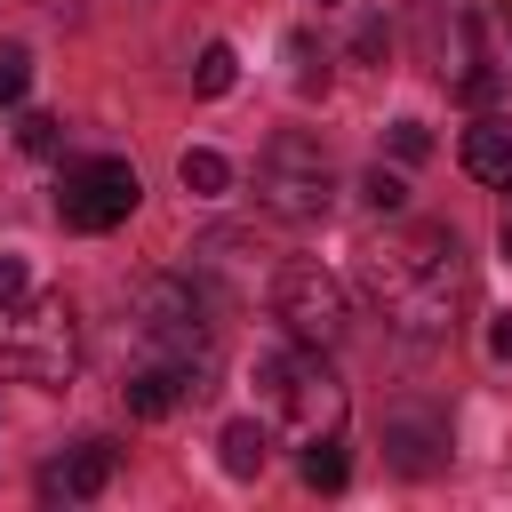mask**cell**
Wrapping results in <instances>:
<instances>
[{
    "label": "cell",
    "mask_w": 512,
    "mask_h": 512,
    "mask_svg": "<svg viewBox=\"0 0 512 512\" xmlns=\"http://www.w3.org/2000/svg\"><path fill=\"white\" fill-rule=\"evenodd\" d=\"M80 360V320L64 296L0 304V384H64Z\"/></svg>",
    "instance_id": "obj_4"
},
{
    "label": "cell",
    "mask_w": 512,
    "mask_h": 512,
    "mask_svg": "<svg viewBox=\"0 0 512 512\" xmlns=\"http://www.w3.org/2000/svg\"><path fill=\"white\" fill-rule=\"evenodd\" d=\"M136 200H144V184H136V168L112 160V152L72 160V168L56 176V216H64L72 232H112V224L136 216Z\"/></svg>",
    "instance_id": "obj_6"
},
{
    "label": "cell",
    "mask_w": 512,
    "mask_h": 512,
    "mask_svg": "<svg viewBox=\"0 0 512 512\" xmlns=\"http://www.w3.org/2000/svg\"><path fill=\"white\" fill-rule=\"evenodd\" d=\"M128 328H136L144 360H168V368H184L208 392V376H216V320H208V296L192 280H144Z\"/></svg>",
    "instance_id": "obj_2"
},
{
    "label": "cell",
    "mask_w": 512,
    "mask_h": 512,
    "mask_svg": "<svg viewBox=\"0 0 512 512\" xmlns=\"http://www.w3.org/2000/svg\"><path fill=\"white\" fill-rule=\"evenodd\" d=\"M256 400L272 424H288L296 440H336L344 432V384L320 360V344H288L256 360Z\"/></svg>",
    "instance_id": "obj_3"
},
{
    "label": "cell",
    "mask_w": 512,
    "mask_h": 512,
    "mask_svg": "<svg viewBox=\"0 0 512 512\" xmlns=\"http://www.w3.org/2000/svg\"><path fill=\"white\" fill-rule=\"evenodd\" d=\"M56 144H64V120L32 112V120H24V152H56Z\"/></svg>",
    "instance_id": "obj_20"
},
{
    "label": "cell",
    "mask_w": 512,
    "mask_h": 512,
    "mask_svg": "<svg viewBox=\"0 0 512 512\" xmlns=\"http://www.w3.org/2000/svg\"><path fill=\"white\" fill-rule=\"evenodd\" d=\"M360 200H368L376 216H400V208H408V184H400L392 168H368V176H360Z\"/></svg>",
    "instance_id": "obj_18"
},
{
    "label": "cell",
    "mask_w": 512,
    "mask_h": 512,
    "mask_svg": "<svg viewBox=\"0 0 512 512\" xmlns=\"http://www.w3.org/2000/svg\"><path fill=\"white\" fill-rule=\"evenodd\" d=\"M232 72H240V56H232L224 40H208V48H200V64H192V88H200V96H224V88H232Z\"/></svg>",
    "instance_id": "obj_16"
},
{
    "label": "cell",
    "mask_w": 512,
    "mask_h": 512,
    "mask_svg": "<svg viewBox=\"0 0 512 512\" xmlns=\"http://www.w3.org/2000/svg\"><path fill=\"white\" fill-rule=\"evenodd\" d=\"M464 288H472V272H464V240L448 224H416V232L368 248V296L400 336H448L464 312Z\"/></svg>",
    "instance_id": "obj_1"
},
{
    "label": "cell",
    "mask_w": 512,
    "mask_h": 512,
    "mask_svg": "<svg viewBox=\"0 0 512 512\" xmlns=\"http://www.w3.org/2000/svg\"><path fill=\"white\" fill-rule=\"evenodd\" d=\"M456 88H464V104H488V96H496V72H464Z\"/></svg>",
    "instance_id": "obj_24"
},
{
    "label": "cell",
    "mask_w": 512,
    "mask_h": 512,
    "mask_svg": "<svg viewBox=\"0 0 512 512\" xmlns=\"http://www.w3.org/2000/svg\"><path fill=\"white\" fill-rule=\"evenodd\" d=\"M288 64H296V96H320L328 88V56L312 48V32H288Z\"/></svg>",
    "instance_id": "obj_15"
},
{
    "label": "cell",
    "mask_w": 512,
    "mask_h": 512,
    "mask_svg": "<svg viewBox=\"0 0 512 512\" xmlns=\"http://www.w3.org/2000/svg\"><path fill=\"white\" fill-rule=\"evenodd\" d=\"M256 192H264V208H280V216H296V224L328 216V200H336V168H328L320 136L280 128V136L256 152Z\"/></svg>",
    "instance_id": "obj_5"
},
{
    "label": "cell",
    "mask_w": 512,
    "mask_h": 512,
    "mask_svg": "<svg viewBox=\"0 0 512 512\" xmlns=\"http://www.w3.org/2000/svg\"><path fill=\"white\" fill-rule=\"evenodd\" d=\"M304 488H344V448L336 440H304Z\"/></svg>",
    "instance_id": "obj_17"
},
{
    "label": "cell",
    "mask_w": 512,
    "mask_h": 512,
    "mask_svg": "<svg viewBox=\"0 0 512 512\" xmlns=\"http://www.w3.org/2000/svg\"><path fill=\"white\" fill-rule=\"evenodd\" d=\"M120 392H128V416H168V408L200 400V384H192L184 368H168V360H136V376H128Z\"/></svg>",
    "instance_id": "obj_10"
},
{
    "label": "cell",
    "mask_w": 512,
    "mask_h": 512,
    "mask_svg": "<svg viewBox=\"0 0 512 512\" xmlns=\"http://www.w3.org/2000/svg\"><path fill=\"white\" fill-rule=\"evenodd\" d=\"M496 248H504V264H512V216H504V232H496Z\"/></svg>",
    "instance_id": "obj_26"
},
{
    "label": "cell",
    "mask_w": 512,
    "mask_h": 512,
    "mask_svg": "<svg viewBox=\"0 0 512 512\" xmlns=\"http://www.w3.org/2000/svg\"><path fill=\"white\" fill-rule=\"evenodd\" d=\"M392 152H400V160H424V152H432L424 120H400V128H392Z\"/></svg>",
    "instance_id": "obj_21"
},
{
    "label": "cell",
    "mask_w": 512,
    "mask_h": 512,
    "mask_svg": "<svg viewBox=\"0 0 512 512\" xmlns=\"http://www.w3.org/2000/svg\"><path fill=\"white\" fill-rule=\"evenodd\" d=\"M24 88H32V56L24 48H0V104H16Z\"/></svg>",
    "instance_id": "obj_19"
},
{
    "label": "cell",
    "mask_w": 512,
    "mask_h": 512,
    "mask_svg": "<svg viewBox=\"0 0 512 512\" xmlns=\"http://www.w3.org/2000/svg\"><path fill=\"white\" fill-rule=\"evenodd\" d=\"M248 256H272V248H264L256 232H208V240L192 248V264H200V272H224L232 288H248Z\"/></svg>",
    "instance_id": "obj_12"
},
{
    "label": "cell",
    "mask_w": 512,
    "mask_h": 512,
    "mask_svg": "<svg viewBox=\"0 0 512 512\" xmlns=\"http://www.w3.org/2000/svg\"><path fill=\"white\" fill-rule=\"evenodd\" d=\"M320 8H328V0H320Z\"/></svg>",
    "instance_id": "obj_27"
},
{
    "label": "cell",
    "mask_w": 512,
    "mask_h": 512,
    "mask_svg": "<svg viewBox=\"0 0 512 512\" xmlns=\"http://www.w3.org/2000/svg\"><path fill=\"white\" fill-rule=\"evenodd\" d=\"M24 296V256H0V304Z\"/></svg>",
    "instance_id": "obj_23"
},
{
    "label": "cell",
    "mask_w": 512,
    "mask_h": 512,
    "mask_svg": "<svg viewBox=\"0 0 512 512\" xmlns=\"http://www.w3.org/2000/svg\"><path fill=\"white\" fill-rule=\"evenodd\" d=\"M272 312H280V328L296 336V344H336L344 328H352V304H344V280L336 272H320V264H280V288H272Z\"/></svg>",
    "instance_id": "obj_7"
},
{
    "label": "cell",
    "mask_w": 512,
    "mask_h": 512,
    "mask_svg": "<svg viewBox=\"0 0 512 512\" xmlns=\"http://www.w3.org/2000/svg\"><path fill=\"white\" fill-rule=\"evenodd\" d=\"M488 352H496V360H512V312H496V328H488Z\"/></svg>",
    "instance_id": "obj_25"
},
{
    "label": "cell",
    "mask_w": 512,
    "mask_h": 512,
    "mask_svg": "<svg viewBox=\"0 0 512 512\" xmlns=\"http://www.w3.org/2000/svg\"><path fill=\"white\" fill-rule=\"evenodd\" d=\"M352 56H360V64H376V56H384V24H376V16L352 32Z\"/></svg>",
    "instance_id": "obj_22"
},
{
    "label": "cell",
    "mask_w": 512,
    "mask_h": 512,
    "mask_svg": "<svg viewBox=\"0 0 512 512\" xmlns=\"http://www.w3.org/2000/svg\"><path fill=\"white\" fill-rule=\"evenodd\" d=\"M112 464H120L112 440H80V448H64V456L40 472V496H48V504H88V496L112 488Z\"/></svg>",
    "instance_id": "obj_8"
},
{
    "label": "cell",
    "mask_w": 512,
    "mask_h": 512,
    "mask_svg": "<svg viewBox=\"0 0 512 512\" xmlns=\"http://www.w3.org/2000/svg\"><path fill=\"white\" fill-rule=\"evenodd\" d=\"M176 176H184V192H192V200H216V192L232 184V160H224V152H208V144H192V152L176 160Z\"/></svg>",
    "instance_id": "obj_14"
},
{
    "label": "cell",
    "mask_w": 512,
    "mask_h": 512,
    "mask_svg": "<svg viewBox=\"0 0 512 512\" xmlns=\"http://www.w3.org/2000/svg\"><path fill=\"white\" fill-rule=\"evenodd\" d=\"M264 448H272L264 424H224V440H216V456H224L232 480H256V472H264Z\"/></svg>",
    "instance_id": "obj_13"
},
{
    "label": "cell",
    "mask_w": 512,
    "mask_h": 512,
    "mask_svg": "<svg viewBox=\"0 0 512 512\" xmlns=\"http://www.w3.org/2000/svg\"><path fill=\"white\" fill-rule=\"evenodd\" d=\"M384 440H392V464H400L408 480L440 472V456H448V424H432V416H392Z\"/></svg>",
    "instance_id": "obj_11"
},
{
    "label": "cell",
    "mask_w": 512,
    "mask_h": 512,
    "mask_svg": "<svg viewBox=\"0 0 512 512\" xmlns=\"http://www.w3.org/2000/svg\"><path fill=\"white\" fill-rule=\"evenodd\" d=\"M464 176L512 192V120H504V112H480V120L464 128Z\"/></svg>",
    "instance_id": "obj_9"
}]
</instances>
